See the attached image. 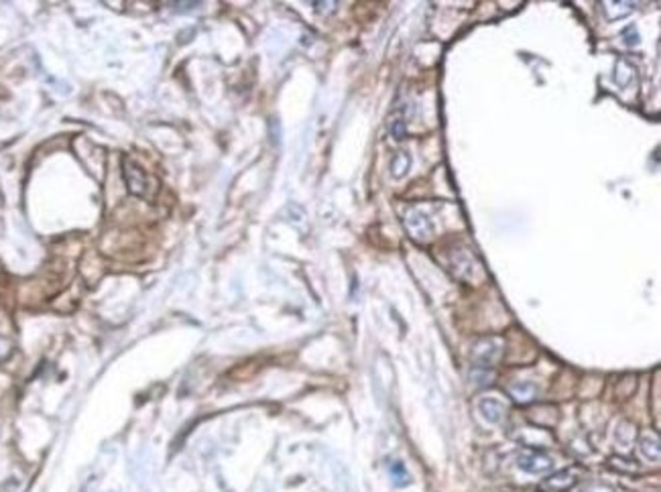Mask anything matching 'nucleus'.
Wrapping results in <instances>:
<instances>
[{"label": "nucleus", "mask_w": 661, "mask_h": 492, "mask_svg": "<svg viewBox=\"0 0 661 492\" xmlns=\"http://www.w3.org/2000/svg\"><path fill=\"white\" fill-rule=\"evenodd\" d=\"M123 167H125L123 173H125V179H127L128 192L134 193V195H147V192H149V179H147L145 171L137 163H132L128 157L123 161Z\"/></svg>", "instance_id": "obj_4"}, {"label": "nucleus", "mask_w": 661, "mask_h": 492, "mask_svg": "<svg viewBox=\"0 0 661 492\" xmlns=\"http://www.w3.org/2000/svg\"><path fill=\"white\" fill-rule=\"evenodd\" d=\"M517 466L521 470L529 472V474H543V472H550L554 468V460L550 456H545L543 451H537V449H521L519 456H517Z\"/></svg>", "instance_id": "obj_1"}, {"label": "nucleus", "mask_w": 661, "mask_h": 492, "mask_svg": "<svg viewBox=\"0 0 661 492\" xmlns=\"http://www.w3.org/2000/svg\"><path fill=\"white\" fill-rule=\"evenodd\" d=\"M580 482V472L576 468H566L545 478L539 486L541 492H568Z\"/></svg>", "instance_id": "obj_2"}, {"label": "nucleus", "mask_w": 661, "mask_h": 492, "mask_svg": "<svg viewBox=\"0 0 661 492\" xmlns=\"http://www.w3.org/2000/svg\"><path fill=\"white\" fill-rule=\"evenodd\" d=\"M584 492H617L615 489H611V486H602V484H590V486H586Z\"/></svg>", "instance_id": "obj_13"}, {"label": "nucleus", "mask_w": 661, "mask_h": 492, "mask_svg": "<svg viewBox=\"0 0 661 492\" xmlns=\"http://www.w3.org/2000/svg\"><path fill=\"white\" fill-rule=\"evenodd\" d=\"M409 167H411V155L407 150H399L391 161V171L395 177H403L409 173Z\"/></svg>", "instance_id": "obj_7"}, {"label": "nucleus", "mask_w": 661, "mask_h": 492, "mask_svg": "<svg viewBox=\"0 0 661 492\" xmlns=\"http://www.w3.org/2000/svg\"><path fill=\"white\" fill-rule=\"evenodd\" d=\"M472 379H476L478 385H489V383H492V372H489V368H476L472 372Z\"/></svg>", "instance_id": "obj_11"}, {"label": "nucleus", "mask_w": 661, "mask_h": 492, "mask_svg": "<svg viewBox=\"0 0 661 492\" xmlns=\"http://www.w3.org/2000/svg\"><path fill=\"white\" fill-rule=\"evenodd\" d=\"M511 393L513 397L519 401V403H527V401H531L535 395V386L531 383H521V385H513L511 386Z\"/></svg>", "instance_id": "obj_9"}, {"label": "nucleus", "mask_w": 661, "mask_h": 492, "mask_svg": "<svg viewBox=\"0 0 661 492\" xmlns=\"http://www.w3.org/2000/svg\"><path fill=\"white\" fill-rule=\"evenodd\" d=\"M641 451L647 460H653L657 462L660 460V440L657 435H647L641 440Z\"/></svg>", "instance_id": "obj_8"}, {"label": "nucleus", "mask_w": 661, "mask_h": 492, "mask_svg": "<svg viewBox=\"0 0 661 492\" xmlns=\"http://www.w3.org/2000/svg\"><path fill=\"white\" fill-rule=\"evenodd\" d=\"M405 228L409 230V234L413 236L415 240H427L431 232H433V226L419 208H409L405 212Z\"/></svg>", "instance_id": "obj_3"}, {"label": "nucleus", "mask_w": 661, "mask_h": 492, "mask_svg": "<svg viewBox=\"0 0 661 492\" xmlns=\"http://www.w3.org/2000/svg\"><path fill=\"white\" fill-rule=\"evenodd\" d=\"M391 132H393V136H395L397 141L405 139V120H401V118L391 120Z\"/></svg>", "instance_id": "obj_12"}, {"label": "nucleus", "mask_w": 661, "mask_h": 492, "mask_svg": "<svg viewBox=\"0 0 661 492\" xmlns=\"http://www.w3.org/2000/svg\"><path fill=\"white\" fill-rule=\"evenodd\" d=\"M499 354H501V340H496V338L480 340L474 346V358H476V363H480V366L492 364L499 358Z\"/></svg>", "instance_id": "obj_5"}, {"label": "nucleus", "mask_w": 661, "mask_h": 492, "mask_svg": "<svg viewBox=\"0 0 661 492\" xmlns=\"http://www.w3.org/2000/svg\"><path fill=\"white\" fill-rule=\"evenodd\" d=\"M480 413H482V417L489 421V423H499L501 419H503V415H505V407L501 405L499 401H494V399H485L480 405Z\"/></svg>", "instance_id": "obj_6"}, {"label": "nucleus", "mask_w": 661, "mask_h": 492, "mask_svg": "<svg viewBox=\"0 0 661 492\" xmlns=\"http://www.w3.org/2000/svg\"><path fill=\"white\" fill-rule=\"evenodd\" d=\"M391 478H393V482H395L397 486H405V484H409V474H407V470L403 468L401 462L391 464Z\"/></svg>", "instance_id": "obj_10"}]
</instances>
